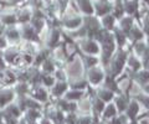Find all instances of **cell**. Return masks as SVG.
Here are the masks:
<instances>
[{"mask_svg": "<svg viewBox=\"0 0 149 124\" xmlns=\"http://www.w3.org/2000/svg\"><path fill=\"white\" fill-rule=\"evenodd\" d=\"M100 124H106V123H104V122H102V121H101V123H100Z\"/></svg>", "mask_w": 149, "mask_h": 124, "instance_id": "47", "label": "cell"}, {"mask_svg": "<svg viewBox=\"0 0 149 124\" xmlns=\"http://www.w3.org/2000/svg\"><path fill=\"white\" fill-rule=\"evenodd\" d=\"M5 35H6V39H8V40L14 41V42H19V41L21 40L20 30H19L15 25L9 26V29L5 31Z\"/></svg>", "mask_w": 149, "mask_h": 124, "instance_id": "29", "label": "cell"}, {"mask_svg": "<svg viewBox=\"0 0 149 124\" xmlns=\"http://www.w3.org/2000/svg\"><path fill=\"white\" fill-rule=\"evenodd\" d=\"M32 17V6L21 8L16 11V20L20 24H29Z\"/></svg>", "mask_w": 149, "mask_h": 124, "instance_id": "17", "label": "cell"}, {"mask_svg": "<svg viewBox=\"0 0 149 124\" xmlns=\"http://www.w3.org/2000/svg\"><path fill=\"white\" fill-rule=\"evenodd\" d=\"M63 70L67 75V81L85 78L86 70H85V66H83V63H82V58H81L80 52L67 60L66 63L63 65Z\"/></svg>", "mask_w": 149, "mask_h": 124, "instance_id": "2", "label": "cell"}, {"mask_svg": "<svg viewBox=\"0 0 149 124\" xmlns=\"http://www.w3.org/2000/svg\"><path fill=\"white\" fill-rule=\"evenodd\" d=\"M124 124H134V123H133V122H129V121H128V122H125Z\"/></svg>", "mask_w": 149, "mask_h": 124, "instance_id": "46", "label": "cell"}, {"mask_svg": "<svg viewBox=\"0 0 149 124\" xmlns=\"http://www.w3.org/2000/svg\"><path fill=\"white\" fill-rule=\"evenodd\" d=\"M100 21H101L102 27L108 31H113L116 25H117V19H116L112 14H107V15L100 17Z\"/></svg>", "mask_w": 149, "mask_h": 124, "instance_id": "22", "label": "cell"}, {"mask_svg": "<svg viewBox=\"0 0 149 124\" xmlns=\"http://www.w3.org/2000/svg\"><path fill=\"white\" fill-rule=\"evenodd\" d=\"M68 87L73 89H81V91H86L88 87V82L86 78H80V80H74V81H68Z\"/></svg>", "mask_w": 149, "mask_h": 124, "instance_id": "31", "label": "cell"}, {"mask_svg": "<svg viewBox=\"0 0 149 124\" xmlns=\"http://www.w3.org/2000/svg\"><path fill=\"white\" fill-rule=\"evenodd\" d=\"M80 55H81V58H82V63H83V66H85V70H88V68L97 66L101 63L100 56H95V55H83V53H80Z\"/></svg>", "mask_w": 149, "mask_h": 124, "instance_id": "23", "label": "cell"}, {"mask_svg": "<svg viewBox=\"0 0 149 124\" xmlns=\"http://www.w3.org/2000/svg\"><path fill=\"white\" fill-rule=\"evenodd\" d=\"M76 45L78 47V52L83 55H95V56H100L101 46L95 39L91 37H83L76 41Z\"/></svg>", "mask_w": 149, "mask_h": 124, "instance_id": "4", "label": "cell"}, {"mask_svg": "<svg viewBox=\"0 0 149 124\" xmlns=\"http://www.w3.org/2000/svg\"><path fill=\"white\" fill-rule=\"evenodd\" d=\"M87 91V89H86ZM86 91H81V89H73V88H68L66 91V93L63 94V98L70 100V102H77L80 100L83 96H85Z\"/></svg>", "mask_w": 149, "mask_h": 124, "instance_id": "24", "label": "cell"}, {"mask_svg": "<svg viewBox=\"0 0 149 124\" xmlns=\"http://www.w3.org/2000/svg\"><path fill=\"white\" fill-rule=\"evenodd\" d=\"M139 1H142V3H144V4H147V5L149 6V0H139Z\"/></svg>", "mask_w": 149, "mask_h": 124, "instance_id": "45", "label": "cell"}, {"mask_svg": "<svg viewBox=\"0 0 149 124\" xmlns=\"http://www.w3.org/2000/svg\"><path fill=\"white\" fill-rule=\"evenodd\" d=\"M5 46H6V40L0 37V47H5Z\"/></svg>", "mask_w": 149, "mask_h": 124, "instance_id": "41", "label": "cell"}, {"mask_svg": "<svg viewBox=\"0 0 149 124\" xmlns=\"http://www.w3.org/2000/svg\"><path fill=\"white\" fill-rule=\"evenodd\" d=\"M129 99L130 98L128 97L127 94H124V93H116L112 102L114 103L118 113H124V111L127 109V105L129 103Z\"/></svg>", "mask_w": 149, "mask_h": 124, "instance_id": "15", "label": "cell"}, {"mask_svg": "<svg viewBox=\"0 0 149 124\" xmlns=\"http://www.w3.org/2000/svg\"><path fill=\"white\" fill-rule=\"evenodd\" d=\"M130 51H132L134 55H137L139 58H144L148 55V42L147 39L144 40H139L137 42H134L130 45Z\"/></svg>", "mask_w": 149, "mask_h": 124, "instance_id": "13", "label": "cell"}, {"mask_svg": "<svg viewBox=\"0 0 149 124\" xmlns=\"http://www.w3.org/2000/svg\"><path fill=\"white\" fill-rule=\"evenodd\" d=\"M142 113V107H141V103L138 102V99L136 98H130L129 99V103L127 105V109L124 111V114L127 116V118L129 119L130 122H136L137 118L141 116Z\"/></svg>", "mask_w": 149, "mask_h": 124, "instance_id": "7", "label": "cell"}, {"mask_svg": "<svg viewBox=\"0 0 149 124\" xmlns=\"http://www.w3.org/2000/svg\"><path fill=\"white\" fill-rule=\"evenodd\" d=\"M142 88H143V92H144V93H146V94H148V96H149V83L144 85V86L142 87Z\"/></svg>", "mask_w": 149, "mask_h": 124, "instance_id": "40", "label": "cell"}, {"mask_svg": "<svg viewBox=\"0 0 149 124\" xmlns=\"http://www.w3.org/2000/svg\"><path fill=\"white\" fill-rule=\"evenodd\" d=\"M114 0H93V15L102 17L112 12Z\"/></svg>", "mask_w": 149, "mask_h": 124, "instance_id": "5", "label": "cell"}, {"mask_svg": "<svg viewBox=\"0 0 149 124\" xmlns=\"http://www.w3.org/2000/svg\"><path fill=\"white\" fill-rule=\"evenodd\" d=\"M102 86H104L106 88H108L109 91L113 92V93H119V89H118V86H117V81H116L114 77L107 75V73H106V77H104L103 82H102Z\"/></svg>", "mask_w": 149, "mask_h": 124, "instance_id": "28", "label": "cell"}, {"mask_svg": "<svg viewBox=\"0 0 149 124\" xmlns=\"http://www.w3.org/2000/svg\"><path fill=\"white\" fill-rule=\"evenodd\" d=\"M123 9L125 15L133 16L136 19L139 10V0H123Z\"/></svg>", "mask_w": 149, "mask_h": 124, "instance_id": "16", "label": "cell"}, {"mask_svg": "<svg viewBox=\"0 0 149 124\" xmlns=\"http://www.w3.org/2000/svg\"><path fill=\"white\" fill-rule=\"evenodd\" d=\"M125 70L128 72H130L133 75L134 72H137L138 70L143 68V63H142V60L139 58L137 55H134L132 51L129 50L128 52V56H127V61H125Z\"/></svg>", "mask_w": 149, "mask_h": 124, "instance_id": "9", "label": "cell"}, {"mask_svg": "<svg viewBox=\"0 0 149 124\" xmlns=\"http://www.w3.org/2000/svg\"><path fill=\"white\" fill-rule=\"evenodd\" d=\"M136 99H138V102L141 103L142 112H149V96L148 94H146L144 92H142V93L139 94Z\"/></svg>", "mask_w": 149, "mask_h": 124, "instance_id": "34", "label": "cell"}, {"mask_svg": "<svg viewBox=\"0 0 149 124\" xmlns=\"http://www.w3.org/2000/svg\"><path fill=\"white\" fill-rule=\"evenodd\" d=\"M39 124H54V123L51 122L49 118H46V117L42 116V118H41L40 121H39Z\"/></svg>", "mask_w": 149, "mask_h": 124, "instance_id": "39", "label": "cell"}, {"mask_svg": "<svg viewBox=\"0 0 149 124\" xmlns=\"http://www.w3.org/2000/svg\"><path fill=\"white\" fill-rule=\"evenodd\" d=\"M127 37H128V41L130 42V45L134 44V42H137V41H139V40H144V39H146L144 33L142 30V26H141V24H139L137 20L133 24V26L130 27L129 33L127 34Z\"/></svg>", "mask_w": 149, "mask_h": 124, "instance_id": "11", "label": "cell"}, {"mask_svg": "<svg viewBox=\"0 0 149 124\" xmlns=\"http://www.w3.org/2000/svg\"><path fill=\"white\" fill-rule=\"evenodd\" d=\"M4 116L5 117H10V118H16L19 119L21 116H22V112L21 109L17 107V104H9L8 107L4 109Z\"/></svg>", "mask_w": 149, "mask_h": 124, "instance_id": "27", "label": "cell"}, {"mask_svg": "<svg viewBox=\"0 0 149 124\" xmlns=\"http://www.w3.org/2000/svg\"><path fill=\"white\" fill-rule=\"evenodd\" d=\"M104 105H106V103L103 102V100L97 98L92 92V112H91L92 116L100 118L101 114H102V111H103V108H104Z\"/></svg>", "mask_w": 149, "mask_h": 124, "instance_id": "21", "label": "cell"}, {"mask_svg": "<svg viewBox=\"0 0 149 124\" xmlns=\"http://www.w3.org/2000/svg\"><path fill=\"white\" fill-rule=\"evenodd\" d=\"M39 68H40V71L42 72V73H47V75H54L55 70L57 68V65H56L55 61H54L52 58H51V56H49L42 63H41V66H40Z\"/></svg>", "mask_w": 149, "mask_h": 124, "instance_id": "25", "label": "cell"}, {"mask_svg": "<svg viewBox=\"0 0 149 124\" xmlns=\"http://www.w3.org/2000/svg\"><path fill=\"white\" fill-rule=\"evenodd\" d=\"M93 94H95L97 98H100L101 100H103L104 103H109L113 100V97H114L116 93H113L112 91H109L108 88H106L104 86L101 85V86H97L93 88Z\"/></svg>", "mask_w": 149, "mask_h": 124, "instance_id": "12", "label": "cell"}, {"mask_svg": "<svg viewBox=\"0 0 149 124\" xmlns=\"http://www.w3.org/2000/svg\"><path fill=\"white\" fill-rule=\"evenodd\" d=\"M29 94L32 98H35L36 100H39V102L42 103V104H46L47 102H50V91L46 88V87H44L42 85L30 87Z\"/></svg>", "mask_w": 149, "mask_h": 124, "instance_id": "6", "label": "cell"}, {"mask_svg": "<svg viewBox=\"0 0 149 124\" xmlns=\"http://www.w3.org/2000/svg\"><path fill=\"white\" fill-rule=\"evenodd\" d=\"M17 124H26V121H25V119H24V118H21V119H20V121H19V122H17Z\"/></svg>", "mask_w": 149, "mask_h": 124, "instance_id": "43", "label": "cell"}, {"mask_svg": "<svg viewBox=\"0 0 149 124\" xmlns=\"http://www.w3.org/2000/svg\"><path fill=\"white\" fill-rule=\"evenodd\" d=\"M55 76L54 75H47V73H42V77H41V85L44 87H46L47 89H50L51 87L55 85Z\"/></svg>", "mask_w": 149, "mask_h": 124, "instance_id": "35", "label": "cell"}, {"mask_svg": "<svg viewBox=\"0 0 149 124\" xmlns=\"http://www.w3.org/2000/svg\"><path fill=\"white\" fill-rule=\"evenodd\" d=\"M15 92L11 89H6V91H0V107L8 104L9 102H11V99L14 98Z\"/></svg>", "mask_w": 149, "mask_h": 124, "instance_id": "32", "label": "cell"}, {"mask_svg": "<svg viewBox=\"0 0 149 124\" xmlns=\"http://www.w3.org/2000/svg\"><path fill=\"white\" fill-rule=\"evenodd\" d=\"M26 124H39V121H31V122H26Z\"/></svg>", "mask_w": 149, "mask_h": 124, "instance_id": "44", "label": "cell"}, {"mask_svg": "<svg viewBox=\"0 0 149 124\" xmlns=\"http://www.w3.org/2000/svg\"><path fill=\"white\" fill-rule=\"evenodd\" d=\"M0 55H1V52H0Z\"/></svg>", "mask_w": 149, "mask_h": 124, "instance_id": "48", "label": "cell"}, {"mask_svg": "<svg viewBox=\"0 0 149 124\" xmlns=\"http://www.w3.org/2000/svg\"><path fill=\"white\" fill-rule=\"evenodd\" d=\"M112 15H113L116 19L119 20L122 16H124V9H123V0H117L113 4V8H112Z\"/></svg>", "mask_w": 149, "mask_h": 124, "instance_id": "30", "label": "cell"}, {"mask_svg": "<svg viewBox=\"0 0 149 124\" xmlns=\"http://www.w3.org/2000/svg\"><path fill=\"white\" fill-rule=\"evenodd\" d=\"M24 114V119L26 122H31V121H40L42 118V109H26L22 113Z\"/></svg>", "mask_w": 149, "mask_h": 124, "instance_id": "26", "label": "cell"}, {"mask_svg": "<svg viewBox=\"0 0 149 124\" xmlns=\"http://www.w3.org/2000/svg\"><path fill=\"white\" fill-rule=\"evenodd\" d=\"M4 31H5V30H4V24H0V36L3 35Z\"/></svg>", "mask_w": 149, "mask_h": 124, "instance_id": "42", "label": "cell"}, {"mask_svg": "<svg viewBox=\"0 0 149 124\" xmlns=\"http://www.w3.org/2000/svg\"><path fill=\"white\" fill-rule=\"evenodd\" d=\"M136 22V19H134L133 16H129V15H124L122 16L119 20H117V26L119 27L120 30L123 31V33L127 35L129 33L130 27L133 26V24Z\"/></svg>", "mask_w": 149, "mask_h": 124, "instance_id": "20", "label": "cell"}, {"mask_svg": "<svg viewBox=\"0 0 149 124\" xmlns=\"http://www.w3.org/2000/svg\"><path fill=\"white\" fill-rule=\"evenodd\" d=\"M134 124H149V112H142Z\"/></svg>", "mask_w": 149, "mask_h": 124, "instance_id": "38", "label": "cell"}, {"mask_svg": "<svg viewBox=\"0 0 149 124\" xmlns=\"http://www.w3.org/2000/svg\"><path fill=\"white\" fill-rule=\"evenodd\" d=\"M132 80L134 82H137L138 85H141L142 87L144 85L149 83V70L147 68H141V70H138L137 72H134L132 75Z\"/></svg>", "mask_w": 149, "mask_h": 124, "instance_id": "18", "label": "cell"}, {"mask_svg": "<svg viewBox=\"0 0 149 124\" xmlns=\"http://www.w3.org/2000/svg\"><path fill=\"white\" fill-rule=\"evenodd\" d=\"M52 103H55L56 107H57L58 109H61L63 113H72V112H76L77 111V104H76V102H70V100L65 99L63 97L57 98L56 100H54Z\"/></svg>", "mask_w": 149, "mask_h": 124, "instance_id": "14", "label": "cell"}, {"mask_svg": "<svg viewBox=\"0 0 149 124\" xmlns=\"http://www.w3.org/2000/svg\"><path fill=\"white\" fill-rule=\"evenodd\" d=\"M104 77H106V70L101 63L97 66L88 68L85 72V78L88 82V86L93 87V88L97 86H101L104 80Z\"/></svg>", "mask_w": 149, "mask_h": 124, "instance_id": "3", "label": "cell"}, {"mask_svg": "<svg viewBox=\"0 0 149 124\" xmlns=\"http://www.w3.org/2000/svg\"><path fill=\"white\" fill-rule=\"evenodd\" d=\"M74 124H92V114H77Z\"/></svg>", "mask_w": 149, "mask_h": 124, "instance_id": "37", "label": "cell"}, {"mask_svg": "<svg viewBox=\"0 0 149 124\" xmlns=\"http://www.w3.org/2000/svg\"><path fill=\"white\" fill-rule=\"evenodd\" d=\"M128 52H129V50H127V48L117 47V50H116L114 53L112 55V57L109 58L108 63L104 66V70H106L107 75H109V76L116 78V77L124 70Z\"/></svg>", "mask_w": 149, "mask_h": 124, "instance_id": "1", "label": "cell"}, {"mask_svg": "<svg viewBox=\"0 0 149 124\" xmlns=\"http://www.w3.org/2000/svg\"><path fill=\"white\" fill-rule=\"evenodd\" d=\"M143 92V88H142V86L141 85H138L137 82H132V86H130V88H129V91H128V93H127V96L129 98H137L139 94H141Z\"/></svg>", "mask_w": 149, "mask_h": 124, "instance_id": "33", "label": "cell"}, {"mask_svg": "<svg viewBox=\"0 0 149 124\" xmlns=\"http://www.w3.org/2000/svg\"><path fill=\"white\" fill-rule=\"evenodd\" d=\"M117 114H118V111H117V108H116L114 103L113 102H109V103H106L100 119H101L102 122H106V121H108V119L116 117Z\"/></svg>", "mask_w": 149, "mask_h": 124, "instance_id": "19", "label": "cell"}, {"mask_svg": "<svg viewBox=\"0 0 149 124\" xmlns=\"http://www.w3.org/2000/svg\"><path fill=\"white\" fill-rule=\"evenodd\" d=\"M20 35H21V39L25 40V41H31V42H36V44H40V35L36 33L35 29L29 24H21L20 26Z\"/></svg>", "mask_w": 149, "mask_h": 124, "instance_id": "8", "label": "cell"}, {"mask_svg": "<svg viewBox=\"0 0 149 124\" xmlns=\"http://www.w3.org/2000/svg\"><path fill=\"white\" fill-rule=\"evenodd\" d=\"M68 88V81H56L55 85L50 88V96L56 100L57 98L63 97V94L66 93ZM51 102H54V100H51Z\"/></svg>", "mask_w": 149, "mask_h": 124, "instance_id": "10", "label": "cell"}, {"mask_svg": "<svg viewBox=\"0 0 149 124\" xmlns=\"http://www.w3.org/2000/svg\"><path fill=\"white\" fill-rule=\"evenodd\" d=\"M128 121H129V119L127 118V116H125L124 113H118L116 117L108 119V121H106L104 123L106 124H124L125 122H128Z\"/></svg>", "mask_w": 149, "mask_h": 124, "instance_id": "36", "label": "cell"}]
</instances>
